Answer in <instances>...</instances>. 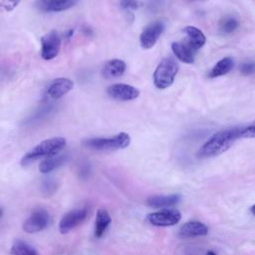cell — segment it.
<instances>
[{
    "label": "cell",
    "mask_w": 255,
    "mask_h": 255,
    "mask_svg": "<svg viewBox=\"0 0 255 255\" xmlns=\"http://www.w3.org/2000/svg\"><path fill=\"white\" fill-rule=\"evenodd\" d=\"M188 2H199V1H205V0H185Z\"/></svg>",
    "instance_id": "obj_29"
},
{
    "label": "cell",
    "mask_w": 255,
    "mask_h": 255,
    "mask_svg": "<svg viewBox=\"0 0 255 255\" xmlns=\"http://www.w3.org/2000/svg\"><path fill=\"white\" fill-rule=\"evenodd\" d=\"M112 223V217L105 208H99L96 213L95 236L101 238Z\"/></svg>",
    "instance_id": "obj_18"
},
{
    "label": "cell",
    "mask_w": 255,
    "mask_h": 255,
    "mask_svg": "<svg viewBox=\"0 0 255 255\" xmlns=\"http://www.w3.org/2000/svg\"><path fill=\"white\" fill-rule=\"evenodd\" d=\"M179 66L172 57L162 59L153 72V84L159 90L169 88L178 73Z\"/></svg>",
    "instance_id": "obj_4"
},
{
    "label": "cell",
    "mask_w": 255,
    "mask_h": 255,
    "mask_svg": "<svg viewBox=\"0 0 255 255\" xmlns=\"http://www.w3.org/2000/svg\"><path fill=\"white\" fill-rule=\"evenodd\" d=\"M66 146V138L62 136H56L52 138L45 139L41 141L39 144L34 146L31 150H29L21 159V164L23 166H27L31 164L33 161L42 158L49 157L60 153L61 150Z\"/></svg>",
    "instance_id": "obj_2"
},
{
    "label": "cell",
    "mask_w": 255,
    "mask_h": 255,
    "mask_svg": "<svg viewBox=\"0 0 255 255\" xmlns=\"http://www.w3.org/2000/svg\"><path fill=\"white\" fill-rule=\"evenodd\" d=\"M206 255H216L213 251H208L207 253H206Z\"/></svg>",
    "instance_id": "obj_28"
},
{
    "label": "cell",
    "mask_w": 255,
    "mask_h": 255,
    "mask_svg": "<svg viewBox=\"0 0 255 255\" xmlns=\"http://www.w3.org/2000/svg\"><path fill=\"white\" fill-rule=\"evenodd\" d=\"M74 87L72 80L68 78H57L50 84L48 88V95L51 99L58 100L68 94Z\"/></svg>",
    "instance_id": "obj_12"
},
{
    "label": "cell",
    "mask_w": 255,
    "mask_h": 255,
    "mask_svg": "<svg viewBox=\"0 0 255 255\" xmlns=\"http://www.w3.org/2000/svg\"><path fill=\"white\" fill-rule=\"evenodd\" d=\"M130 142V137L127 132H120L111 137H91L82 141L86 148L97 151H114L126 148Z\"/></svg>",
    "instance_id": "obj_3"
},
{
    "label": "cell",
    "mask_w": 255,
    "mask_h": 255,
    "mask_svg": "<svg viewBox=\"0 0 255 255\" xmlns=\"http://www.w3.org/2000/svg\"><path fill=\"white\" fill-rule=\"evenodd\" d=\"M2 215H3V209H2V207H0V218L2 217Z\"/></svg>",
    "instance_id": "obj_30"
},
{
    "label": "cell",
    "mask_w": 255,
    "mask_h": 255,
    "mask_svg": "<svg viewBox=\"0 0 255 255\" xmlns=\"http://www.w3.org/2000/svg\"><path fill=\"white\" fill-rule=\"evenodd\" d=\"M67 160V154H56L49 156L41 161L39 164V170L42 173H49L54 169L60 167Z\"/></svg>",
    "instance_id": "obj_20"
},
{
    "label": "cell",
    "mask_w": 255,
    "mask_h": 255,
    "mask_svg": "<svg viewBox=\"0 0 255 255\" xmlns=\"http://www.w3.org/2000/svg\"><path fill=\"white\" fill-rule=\"evenodd\" d=\"M120 6L125 10H135L139 7L138 0H120Z\"/></svg>",
    "instance_id": "obj_25"
},
{
    "label": "cell",
    "mask_w": 255,
    "mask_h": 255,
    "mask_svg": "<svg viewBox=\"0 0 255 255\" xmlns=\"http://www.w3.org/2000/svg\"><path fill=\"white\" fill-rule=\"evenodd\" d=\"M183 33L186 35L187 44L197 52L206 43V37L203 32L195 26H186L183 28Z\"/></svg>",
    "instance_id": "obj_14"
},
{
    "label": "cell",
    "mask_w": 255,
    "mask_h": 255,
    "mask_svg": "<svg viewBox=\"0 0 255 255\" xmlns=\"http://www.w3.org/2000/svg\"><path fill=\"white\" fill-rule=\"evenodd\" d=\"M255 137V121L249 125L242 127L240 138H254Z\"/></svg>",
    "instance_id": "obj_23"
},
{
    "label": "cell",
    "mask_w": 255,
    "mask_h": 255,
    "mask_svg": "<svg viewBox=\"0 0 255 255\" xmlns=\"http://www.w3.org/2000/svg\"><path fill=\"white\" fill-rule=\"evenodd\" d=\"M11 255H41L39 251L23 240H16L11 246Z\"/></svg>",
    "instance_id": "obj_21"
},
{
    "label": "cell",
    "mask_w": 255,
    "mask_h": 255,
    "mask_svg": "<svg viewBox=\"0 0 255 255\" xmlns=\"http://www.w3.org/2000/svg\"><path fill=\"white\" fill-rule=\"evenodd\" d=\"M234 66V61L231 57H224L221 60H219L210 70L208 77L211 79L222 77L226 74H228Z\"/></svg>",
    "instance_id": "obj_19"
},
{
    "label": "cell",
    "mask_w": 255,
    "mask_h": 255,
    "mask_svg": "<svg viewBox=\"0 0 255 255\" xmlns=\"http://www.w3.org/2000/svg\"><path fill=\"white\" fill-rule=\"evenodd\" d=\"M61 37L56 30L49 31L41 38V57L44 60H53L60 52Z\"/></svg>",
    "instance_id": "obj_7"
},
{
    "label": "cell",
    "mask_w": 255,
    "mask_h": 255,
    "mask_svg": "<svg viewBox=\"0 0 255 255\" xmlns=\"http://www.w3.org/2000/svg\"><path fill=\"white\" fill-rule=\"evenodd\" d=\"M127 70V64L121 59H112L103 67L102 75L106 79H115L123 76Z\"/></svg>",
    "instance_id": "obj_16"
},
{
    "label": "cell",
    "mask_w": 255,
    "mask_h": 255,
    "mask_svg": "<svg viewBox=\"0 0 255 255\" xmlns=\"http://www.w3.org/2000/svg\"><path fill=\"white\" fill-rule=\"evenodd\" d=\"M78 0H37L36 6L43 12H62L74 7Z\"/></svg>",
    "instance_id": "obj_11"
},
{
    "label": "cell",
    "mask_w": 255,
    "mask_h": 255,
    "mask_svg": "<svg viewBox=\"0 0 255 255\" xmlns=\"http://www.w3.org/2000/svg\"><path fill=\"white\" fill-rule=\"evenodd\" d=\"M21 0H2L0 2V9L3 11H12L19 3Z\"/></svg>",
    "instance_id": "obj_26"
},
{
    "label": "cell",
    "mask_w": 255,
    "mask_h": 255,
    "mask_svg": "<svg viewBox=\"0 0 255 255\" xmlns=\"http://www.w3.org/2000/svg\"><path fill=\"white\" fill-rule=\"evenodd\" d=\"M180 201V195H156L151 196L146 200V205L151 208H168L176 205Z\"/></svg>",
    "instance_id": "obj_17"
},
{
    "label": "cell",
    "mask_w": 255,
    "mask_h": 255,
    "mask_svg": "<svg viewBox=\"0 0 255 255\" xmlns=\"http://www.w3.org/2000/svg\"><path fill=\"white\" fill-rule=\"evenodd\" d=\"M242 127H231L215 132L199 148L197 155L200 158L214 157L227 151L240 138Z\"/></svg>",
    "instance_id": "obj_1"
},
{
    "label": "cell",
    "mask_w": 255,
    "mask_h": 255,
    "mask_svg": "<svg viewBox=\"0 0 255 255\" xmlns=\"http://www.w3.org/2000/svg\"><path fill=\"white\" fill-rule=\"evenodd\" d=\"M250 212H251L253 215H255V204H253V205L250 207Z\"/></svg>",
    "instance_id": "obj_27"
},
{
    "label": "cell",
    "mask_w": 255,
    "mask_h": 255,
    "mask_svg": "<svg viewBox=\"0 0 255 255\" xmlns=\"http://www.w3.org/2000/svg\"><path fill=\"white\" fill-rule=\"evenodd\" d=\"M88 209L86 207L76 208L67 212L59 222V231L62 234L69 233L72 229L79 226L88 216Z\"/></svg>",
    "instance_id": "obj_8"
},
{
    "label": "cell",
    "mask_w": 255,
    "mask_h": 255,
    "mask_svg": "<svg viewBox=\"0 0 255 255\" xmlns=\"http://www.w3.org/2000/svg\"><path fill=\"white\" fill-rule=\"evenodd\" d=\"M239 27V21L236 17L232 15H227L224 16L219 23V30L222 34L228 35L233 33L237 28Z\"/></svg>",
    "instance_id": "obj_22"
},
{
    "label": "cell",
    "mask_w": 255,
    "mask_h": 255,
    "mask_svg": "<svg viewBox=\"0 0 255 255\" xmlns=\"http://www.w3.org/2000/svg\"><path fill=\"white\" fill-rule=\"evenodd\" d=\"M239 70H240V73L244 76L252 75L255 73V62H252V61L244 62L240 65Z\"/></svg>",
    "instance_id": "obj_24"
},
{
    "label": "cell",
    "mask_w": 255,
    "mask_h": 255,
    "mask_svg": "<svg viewBox=\"0 0 255 255\" xmlns=\"http://www.w3.org/2000/svg\"><path fill=\"white\" fill-rule=\"evenodd\" d=\"M164 30V24L162 21H154L149 23L140 33L139 43L142 49H151L161 36Z\"/></svg>",
    "instance_id": "obj_9"
},
{
    "label": "cell",
    "mask_w": 255,
    "mask_h": 255,
    "mask_svg": "<svg viewBox=\"0 0 255 255\" xmlns=\"http://www.w3.org/2000/svg\"><path fill=\"white\" fill-rule=\"evenodd\" d=\"M208 233V227L199 221H189L183 224L180 229L178 235L181 238H191L197 236H205Z\"/></svg>",
    "instance_id": "obj_15"
},
{
    "label": "cell",
    "mask_w": 255,
    "mask_h": 255,
    "mask_svg": "<svg viewBox=\"0 0 255 255\" xmlns=\"http://www.w3.org/2000/svg\"><path fill=\"white\" fill-rule=\"evenodd\" d=\"M181 219V214L177 209L174 208H163L156 212L149 213L146 216V221L158 227L173 226L178 223Z\"/></svg>",
    "instance_id": "obj_6"
},
{
    "label": "cell",
    "mask_w": 255,
    "mask_h": 255,
    "mask_svg": "<svg viewBox=\"0 0 255 255\" xmlns=\"http://www.w3.org/2000/svg\"><path fill=\"white\" fill-rule=\"evenodd\" d=\"M171 50L179 61L185 64H192L194 62L196 52L187 44L186 41L173 42L171 44Z\"/></svg>",
    "instance_id": "obj_13"
},
{
    "label": "cell",
    "mask_w": 255,
    "mask_h": 255,
    "mask_svg": "<svg viewBox=\"0 0 255 255\" xmlns=\"http://www.w3.org/2000/svg\"><path fill=\"white\" fill-rule=\"evenodd\" d=\"M51 217L45 208H36L23 223V230L27 233H36L44 230L50 223Z\"/></svg>",
    "instance_id": "obj_5"
},
{
    "label": "cell",
    "mask_w": 255,
    "mask_h": 255,
    "mask_svg": "<svg viewBox=\"0 0 255 255\" xmlns=\"http://www.w3.org/2000/svg\"><path fill=\"white\" fill-rule=\"evenodd\" d=\"M107 93L112 99L122 101V102L131 101L136 99L139 96L138 89H136L133 86L123 84V83L111 85L110 87H108Z\"/></svg>",
    "instance_id": "obj_10"
}]
</instances>
